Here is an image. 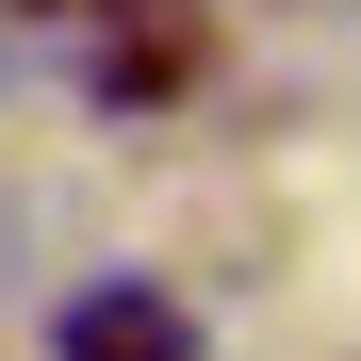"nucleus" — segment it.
<instances>
[{"mask_svg": "<svg viewBox=\"0 0 361 361\" xmlns=\"http://www.w3.org/2000/svg\"><path fill=\"white\" fill-rule=\"evenodd\" d=\"M17 17H115V0H17Z\"/></svg>", "mask_w": 361, "mask_h": 361, "instance_id": "nucleus-2", "label": "nucleus"}, {"mask_svg": "<svg viewBox=\"0 0 361 361\" xmlns=\"http://www.w3.org/2000/svg\"><path fill=\"white\" fill-rule=\"evenodd\" d=\"M49 345H66V361H197V312L148 295V279H99V295H66Z\"/></svg>", "mask_w": 361, "mask_h": 361, "instance_id": "nucleus-1", "label": "nucleus"}]
</instances>
